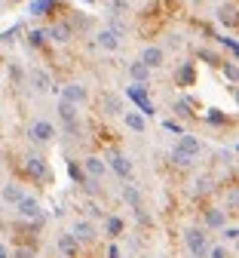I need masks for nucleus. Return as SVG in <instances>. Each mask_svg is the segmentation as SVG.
Returning <instances> with one entry per match:
<instances>
[{"label": "nucleus", "mask_w": 239, "mask_h": 258, "mask_svg": "<svg viewBox=\"0 0 239 258\" xmlns=\"http://www.w3.org/2000/svg\"><path fill=\"white\" fill-rule=\"evenodd\" d=\"M25 169L34 175V178H46V163H43V157H28V163H25Z\"/></svg>", "instance_id": "obj_18"}, {"label": "nucleus", "mask_w": 239, "mask_h": 258, "mask_svg": "<svg viewBox=\"0 0 239 258\" xmlns=\"http://www.w3.org/2000/svg\"><path fill=\"white\" fill-rule=\"evenodd\" d=\"M175 151H178V154H187V157H193V160H196V154L202 151V145H199V139H193V136H184V133H181V136H178Z\"/></svg>", "instance_id": "obj_10"}, {"label": "nucleus", "mask_w": 239, "mask_h": 258, "mask_svg": "<svg viewBox=\"0 0 239 258\" xmlns=\"http://www.w3.org/2000/svg\"><path fill=\"white\" fill-rule=\"evenodd\" d=\"M28 80H31V86L37 89V92H49V89H52L49 74H46V71H40V68H31V71H28Z\"/></svg>", "instance_id": "obj_11"}, {"label": "nucleus", "mask_w": 239, "mask_h": 258, "mask_svg": "<svg viewBox=\"0 0 239 258\" xmlns=\"http://www.w3.org/2000/svg\"><path fill=\"white\" fill-rule=\"evenodd\" d=\"M108 258H120V249H117V246H111V249H108Z\"/></svg>", "instance_id": "obj_30"}, {"label": "nucleus", "mask_w": 239, "mask_h": 258, "mask_svg": "<svg viewBox=\"0 0 239 258\" xmlns=\"http://www.w3.org/2000/svg\"><path fill=\"white\" fill-rule=\"evenodd\" d=\"M28 136H31V142L46 145V142L55 136V126H52L49 120H34V123H31V129H28Z\"/></svg>", "instance_id": "obj_4"}, {"label": "nucleus", "mask_w": 239, "mask_h": 258, "mask_svg": "<svg viewBox=\"0 0 239 258\" xmlns=\"http://www.w3.org/2000/svg\"><path fill=\"white\" fill-rule=\"evenodd\" d=\"M16 212H19L22 218H28V221H40V218H43V209H40V203L34 200V197H22V200L16 203Z\"/></svg>", "instance_id": "obj_5"}, {"label": "nucleus", "mask_w": 239, "mask_h": 258, "mask_svg": "<svg viewBox=\"0 0 239 258\" xmlns=\"http://www.w3.org/2000/svg\"><path fill=\"white\" fill-rule=\"evenodd\" d=\"M77 243H80V240H77L74 234H61V237H58V249H61L64 255H71V252L77 249Z\"/></svg>", "instance_id": "obj_22"}, {"label": "nucleus", "mask_w": 239, "mask_h": 258, "mask_svg": "<svg viewBox=\"0 0 239 258\" xmlns=\"http://www.w3.org/2000/svg\"><path fill=\"white\" fill-rule=\"evenodd\" d=\"M129 77H132L135 83H144V80L150 77V68H147V64H144L141 58H138V61H132V64H129Z\"/></svg>", "instance_id": "obj_16"}, {"label": "nucleus", "mask_w": 239, "mask_h": 258, "mask_svg": "<svg viewBox=\"0 0 239 258\" xmlns=\"http://www.w3.org/2000/svg\"><path fill=\"white\" fill-rule=\"evenodd\" d=\"M0 258H10V252H7V246L0 243Z\"/></svg>", "instance_id": "obj_31"}, {"label": "nucleus", "mask_w": 239, "mask_h": 258, "mask_svg": "<svg viewBox=\"0 0 239 258\" xmlns=\"http://www.w3.org/2000/svg\"><path fill=\"white\" fill-rule=\"evenodd\" d=\"M28 40H31L34 46H40V43L46 40V31H31V34H28Z\"/></svg>", "instance_id": "obj_26"}, {"label": "nucleus", "mask_w": 239, "mask_h": 258, "mask_svg": "<svg viewBox=\"0 0 239 258\" xmlns=\"http://www.w3.org/2000/svg\"><path fill=\"white\" fill-rule=\"evenodd\" d=\"M71 234H74L80 243H89V240H95V224L86 221V218H77V221H74V228H71Z\"/></svg>", "instance_id": "obj_9"}, {"label": "nucleus", "mask_w": 239, "mask_h": 258, "mask_svg": "<svg viewBox=\"0 0 239 258\" xmlns=\"http://www.w3.org/2000/svg\"><path fill=\"white\" fill-rule=\"evenodd\" d=\"M175 114H187V102H178L175 105Z\"/></svg>", "instance_id": "obj_29"}, {"label": "nucleus", "mask_w": 239, "mask_h": 258, "mask_svg": "<svg viewBox=\"0 0 239 258\" xmlns=\"http://www.w3.org/2000/svg\"><path fill=\"white\" fill-rule=\"evenodd\" d=\"M123 120H126V126L132 129V133H144V129H147V120H144V114H138V111H126Z\"/></svg>", "instance_id": "obj_14"}, {"label": "nucleus", "mask_w": 239, "mask_h": 258, "mask_svg": "<svg viewBox=\"0 0 239 258\" xmlns=\"http://www.w3.org/2000/svg\"><path fill=\"white\" fill-rule=\"evenodd\" d=\"M224 224H227L224 209H206V228H224Z\"/></svg>", "instance_id": "obj_19"}, {"label": "nucleus", "mask_w": 239, "mask_h": 258, "mask_svg": "<svg viewBox=\"0 0 239 258\" xmlns=\"http://www.w3.org/2000/svg\"><path fill=\"white\" fill-rule=\"evenodd\" d=\"M172 160H175V166H190V163H193V157L178 154V151H172Z\"/></svg>", "instance_id": "obj_25"}, {"label": "nucleus", "mask_w": 239, "mask_h": 258, "mask_svg": "<svg viewBox=\"0 0 239 258\" xmlns=\"http://www.w3.org/2000/svg\"><path fill=\"white\" fill-rule=\"evenodd\" d=\"M46 7H49L46 0H34V4H31V13H34V16H43V13H46Z\"/></svg>", "instance_id": "obj_27"}, {"label": "nucleus", "mask_w": 239, "mask_h": 258, "mask_svg": "<svg viewBox=\"0 0 239 258\" xmlns=\"http://www.w3.org/2000/svg\"><path fill=\"white\" fill-rule=\"evenodd\" d=\"M123 200L135 209V206H141V194H138V187L135 184H123Z\"/></svg>", "instance_id": "obj_21"}, {"label": "nucleus", "mask_w": 239, "mask_h": 258, "mask_svg": "<svg viewBox=\"0 0 239 258\" xmlns=\"http://www.w3.org/2000/svg\"><path fill=\"white\" fill-rule=\"evenodd\" d=\"M101 108H105V114H120L123 111V99L114 92H105L101 95Z\"/></svg>", "instance_id": "obj_15"}, {"label": "nucleus", "mask_w": 239, "mask_h": 258, "mask_svg": "<svg viewBox=\"0 0 239 258\" xmlns=\"http://www.w3.org/2000/svg\"><path fill=\"white\" fill-rule=\"evenodd\" d=\"M138 58L147 64L150 71H156V68H163V64H166V49L150 43V46H144V49H141V55H138Z\"/></svg>", "instance_id": "obj_6"}, {"label": "nucleus", "mask_w": 239, "mask_h": 258, "mask_svg": "<svg viewBox=\"0 0 239 258\" xmlns=\"http://www.w3.org/2000/svg\"><path fill=\"white\" fill-rule=\"evenodd\" d=\"M105 231H108V237H120V234H123V218L111 215V218L105 221Z\"/></svg>", "instance_id": "obj_23"}, {"label": "nucleus", "mask_w": 239, "mask_h": 258, "mask_svg": "<svg viewBox=\"0 0 239 258\" xmlns=\"http://www.w3.org/2000/svg\"><path fill=\"white\" fill-rule=\"evenodd\" d=\"M108 166H111L120 178H129V175H132V163H129L126 154H117V151H114V154L108 157Z\"/></svg>", "instance_id": "obj_8"}, {"label": "nucleus", "mask_w": 239, "mask_h": 258, "mask_svg": "<svg viewBox=\"0 0 239 258\" xmlns=\"http://www.w3.org/2000/svg\"><path fill=\"white\" fill-rule=\"evenodd\" d=\"M0 197H4V203H13V206H16V203L25 197V194H22V187H19V184H4Z\"/></svg>", "instance_id": "obj_20"}, {"label": "nucleus", "mask_w": 239, "mask_h": 258, "mask_svg": "<svg viewBox=\"0 0 239 258\" xmlns=\"http://www.w3.org/2000/svg\"><path fill=\"white\" fill-rule=\"evenodd\" d=\"M46 37H49L52 43H67V40H71V28H67V25H52V28L46 31Z\"/></svg>", "instance_id": "obj_17"}, {"label": "nucleus", "mask_w": 239, "mask_h": 258, "mask_svg": "<svg viewBox=\"0 0 239 258\" xmlns=\"http://www.w3.org/2000/svg\"><path fill=\"white\" fill-rule=\"evenodd\" d=\"M184 243H187V249H190L193 258H206V255L212 252L209 234L202 231V228H187V231H184Z\"/></svg>", "instance_id": "obj_2"}, {"label": "nucleus", "mask_w": 239, "mask_h": 258, "mask_svg": "<svg viewBox=\"0 0 239 258\" xmlns=\"http://www.w3.org/2000/svg\"><path fill=\"white\" fill-rule=\"evenodd\" d=\"M83 4H89V7H92V4H95V0H83Z\"/></svg>", "instance_id": "obj_32"}, {"label": "nucleus", "mask_w": 239, "mask_h": 258, "mask_svg": "<svg viewBox=\"0 0 239 258\" xmlns=\"http://www.w3.org/2000/svg\"><path fill=\"white\" fill-rule=\"evenodd\" d=\"M61 99L74 102V105L80 108L83 102H89V89H86L83 83H67V86H64V92H61Z\"/></svg>", "instance_id": "obj_7"}, {"label": "nucleus", "mask_w": 239, "mask_h": 258, "mask_svg": "<svg viewBox=\"0 0 239 258\" xmlns=\"http://www.w3.org/2000/svg\"><path fill=\"white\" fill-rule=\"evenodd\" d=\"M83 169H86V175H89V178H105V172H108V163H105L101 157H86Z\"/></svg>", "instance_id": "obj_12"}, {"label": "nucleus", "mask_w": 239, "mask_h": 258, "mask_svg": "<svg viewBox=\"0 0 239 258\" xmlns=\"http://www.w3.org/2000/svg\"><path fill=\"white\" fill-rule=\"evenodd\" d=\"M218 22H221L224 28H236V22H239V13H236V7H230V4L218 7Z\"/></svg>", "instance_id": "obj_13"}, {"label": "nucleus", "mask_w": 239, "mask_h": 258, "mask_svg": "<svg viewBox=\"0 0 239 258\" xmlns=\"http://www.w3.org/2000/svg\"><path fill=\"white\" fill-rule=\"evenodd\" d=\"M95 43L105 49V52H117L120 43H123V34H117V31L108 25V28H98V34H95Z\"/></svg>", "instance_id": "obj_3"}, {"label": "nucleus", "mask_w": 239, "mask_h": 258, "mask_svg": "<svg viewBox=\"0 0 239 258\" xmlns=\"http://www.w3.org/2000/svg\"><path fill=\"white\" fill-rule=\"evenodd\" d=\"M227 206L230 209H239V190H230L227 194Z\"/></svg>", "instance_id": "obj_28"}, {"label": "nucleus", "mask_w": 239, "mask_h": 258, "mask_svg": "<svg viewBox=\"0 0 239 258\" xmlns=\"http://www.w3.org/2000/svg\"><path fill=\"white\" fill-rule=\"evenodd\" d=\"M224 77L233 80V83H239V68H236L233 61H224Z\"/></svg>", "instance_id": "obj_24"}, {"label": "nucleus", "mask_w": 239, "mask_h": 258, "mask_svg": "<svg viewBox=\"0 0 239 258\" xmlns=\"http://www.w3.org/2000/svg\"><path fill=\"white\" fill-rule=\"evenodd\" d=\"M58 120L64 123V133H67V136H71V139H80L83 126H80V114H77V105H74V102H67V99L58 102Z\"/></svg>", "instance_id": "obj_1"}]
</instances>
